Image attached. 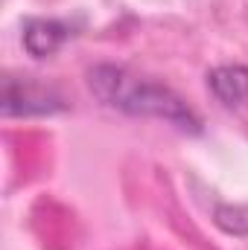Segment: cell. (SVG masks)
<instances>
[{"mask_svg":"<svg viewBox=\"0 0 248 250\" xmlns=\"http://www.w3.org/2000/svg\"><path fill=\"white\" fill-rule=\"evenodd\" d=\"M88 87L105 108H114L125 117L164 120L178 131L201 134V117L181 93L123 64H94L88 70Z\"/></svg>","mask_w":248,"mask_h":250,"instance_id":"cell-1","label":"cell"},{"mask_svg":"<svg viewBox=\"0 0 248 250\" xmlns=\"http://www.w3.org/2000/svg\"><path fill=\"white\" fill-rule=\"evenodd\" d=\"M207 87L228 108L246 105L248 102V64H219V67H213L207 73Z\"/></svg>","mask_w":248,"mask_h":250,"instance_id":"cell-4","label":"cell"},{"mask_svg":"<svg viewBox=\"0 0 248 250\" xmlns=\"http://www.w3.org/2000/svg\"><path fill=\"white\" fill-rule=\"evenodd\" d=\"M67 108L64 96L32 76H6L3 79V96L0 111L3 117H53Z\"/></svg>","mask_w":248,"mask_h":250,"instance_id":"cell-2","label":"cell"},{"mask_svg":"<svg viewBox=\"0 0 248 250\" xmlns=\"http://www.w3.org/2000/svg\"><path fill=\"white\" fill-rule=\"evenodd\" d=\"M216 218H234V221H225L222 224V230L225 233H234V236H246L248 233V207L243 204H225V207H219L216 209Z\"/></svg>","mask_w":248,"mask_h":250,"instance_id":"cell-5","label":"cell"},{"mask_svg":"<svg viewBox=\"0 0 248 250\" xmlns=\"http://www.w3.org/2000/svg\"><path fill=\"white\" fill-rule=\"evenodd\" d=\"M73 38V26L62 18H26L24 21V50L32 59H47L56 50H62L64 41Z\"/></svg>","mask_w":248,"mask_h":250,"instance_id":"cell-3","label":"cell"}]
</instances>
